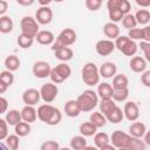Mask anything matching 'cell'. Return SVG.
I'll return each instance as SVG.
<instances>
[{"label": "cell", "mask_w": 150, "mask_h": 150, "mask_svg": "<svg viewBox=\"0 0 150 150\" xmlns=\"http://www.w3.org/2000/svg\"><path fill=\"white\" fill-rule=\"evenodd\" d=\"M100 1H103V0H100Z\"/></svg>", "instance_id": "60"}, {"label": "cell", "mask_w": 150, "mask_h": 150, "mask_svg": "<svg viewBox=\"0 0 150 150\" xmlns=\"http://www.w3.org/2000/svg\"><path fill=\"white\" fill-rule=\"evenodd\" d=\"M112 89H121V88H128L129 80L124 74H115L112 76Z\"/></svg>", "instance_id": "25"}, {"label": "cell", "mask_w": 150, "mask_h": 150, "mask_svg": "<svg viewBox=\"0 0 150 150\" xmlns=\"http://www.w3.org/2000/svg\"><path fill=\"white\" fill-rule=\"evenodd\" d=\"M40 98V91L35 88H28L22 93V101L27 105H35L36 103H39Z\"/></svg>", "instance_id": "13"}, {"label": "cell", "mask_w": 150, "mask_h": 150, "mask_svg": "<svg viewBox=\"0 0 150 150\" xmlns=\"http://www.w3.org/2000/svg\"><path fill=\"white\" fill-rule=\"evenodd\" d=\"M115 49H118L122 54H124L125 56H132L136 54L137 52V43L129 39L127 35H118L115 39Z\"/></svg>", "instance_id": "4"}, {"label": "cell", "mask_w": 150, "mask_h": 150, "mask_svg": "<svg viewBox=\"0 0 150 150\" xmlns=\"http://www.w3.org/2000/svg\"><path fill=\"white\" fill-rule=\"evenodd\" d=\"M116 71H117V67L114 62H104L98 68L100 76H102L104 79H111L116 74Z\"/></svg>", "instance_id": "16"}, {"label": "cell", "mask_w": 150, "mask_h": 150, "mask_svg": "<svg viewBox=\"0 0 150 150\" xmlns=\"http://www.w3.org/2000/svg\"><path fill=\"white\" fill-rule=\"evenodd\" d=\"M8 135V124L6 120L0 118V141H4Z\"/></svg>", "instance_id": "46"}, {"label": "cell", "mask_w": 150, "mask_h": 150, "mask_svg": "<svg viewBox=\"0 0 150 150\" xmlns=\"http://www.w3.org/2000/svg\"><path fill=\"white\" fill-rule=\"evenodd\" d=\"M21 120L25 121V122H28V123H33L35 122V120L38 118V115H36V110L34 108V105H25L22 109H21Z\"/></svg>", "instance_id": "18"}, {"label": "cell", "mask_w": 150, "mask_h": 150, "mask_svg": "<svg viewBox=\"0 0 150 150\" xmlns=\"http://www.w3.org/2000/svg\"><path fill=\"white\" fill-rule=\"evenodd\" d=\"M53 0H38V2L41 5V6H48Z\"/></svg>", "instance_id": "57"}, {"label": "cell", "mask_w": 150, "mask_h": 150, "mask_svg": "<svg viewBox=\"0 0 150 150\" xmlns=\"http://www.w3.org/2000/svg\"><path fill=\"white\" fill-rule=\"evenodd\" d=\"M54 109H55V107L50 105L49 103L41 104V105L38 108V110H36L38 118H39L40 121H42V122L47 123V122H48V120L50 118V116H52V114H53Z\"/></svg>", "instance_id": "15"}, {"label": "cell", "mask_w": 150, "mask_h": 150, "mask_svg": "<svg viewBox=\"0 0 150 150\" xmlns=\"http://www.w3.org/2000/svg\"><path fill=\"white\" fill-rule=\"evenodd\" d=\"M0 149H2V150H7L8 148H7V145H6V144H4V143H1V142H0Z\"/></svg>", "instance_id": "58"}, {"label": "cell", "mask_w": 150, "mask_h": 150, "mask_svg": "<svg viewBox=\"0 0 150 150\" xmlns=\"http://www.w3.org/2000/svg\"><path fill=\"white\" fill-rule=\"evenodd\" d=\"M8 89V86L2 81V80H0V94H4V93H6V90Z\"/></svg>", "instance_id": "55"}, {"label": "cell", "mask_w": 150, "mask_h": 150, "mask_svg": "<svg viewBox=\"0 0 150 150\" xmlns=\"http://www.w3.org/2000/svg\"><path fill=\"white\" fill-rule=\"evenodd\" d=\"M111 144L115 149H129V150H145L146 144L141 138L132 137L122 130H115L110 137Z\"/></svg>", "instance_id": "1"}, {"label": "cell", "mask_w": 150, "mask_h": 150, "mask_svg": "<svg viewBox=\"0 0 150 150\" xmlns=\"http://www.w3.org/2000/svg\"><path fill=\"white\" fill-rule=\"evenodd\" d=\"M121 21H122L123 27L127 28V29H131V28H135L137 26V21L135 19V15L134 14H130V13L124 14Z\"/></svg>", "instance_id": "38"}, {"label": "cell", "mask_w": 150, "mask_h": 150, "mask_svg": "<svg viewBox=\"0 0 150 150\" xmlns=\"http://www.w3.org/2000/svg\"><path fill=\"white\" fill-rule=\"evenodd\" d=\"M16 2L21 6H30L35 2V0H16Z\"/></svg>", "instance_id": "54"}, {"label": "cell", "mask_w": 150, "mask_h": 150, "mask_svg": "<svg viewBox=\"0 0 150 150\" xmlns=\"http://www.w3.org/2000/svg\"><path fill=\"white\" fill-rule=\"evenodd\" d=\"M6 122L8 125H15L16 123H19L21 120V112L16 109H11L8 111H6V117H5Z\"/></svg>", "instance_id": "28"}, {"label": "cell", "mask_w": 150, "mask_h": 150, "mask_svg": "<svg viewBox=\"0 0 150 150\" xmlns=\"http://www.w3.org/2000/svg\"><path fill=\"white\" fill-rule=\"evenodd\" d=\"M142 38H143V41L150 42V27L149 26H145L142 28Z\"/></svg>", "instance_id": "50"}, {"label": "cell", "mask_w": 150, "mask_h": 150, "mask_svg": "<svg viewBox=\"0 0 150 150\" xmlns=\"http://www.w3.org/2000/svg\"><path fill=\"white\" fill-rule=\"evenodd\" d=\"M146 132V127L142 122H135L129 127V135L137 138H143L144 134Z\"/></svg>", "instance_id": "22"}, {"label": "cell", "mask_w": 150, "mask_h": 150, "mask_svg": "<svg viewBox=\"0 0 150 150\" xmlns=\"http://www.w3.org/2000/svg\"><path fill=\"white\" fill-rule=\"evenodd\" d=\"M148 61L143 56H134L129 62V67L134 73H142L146 69Z\"/></svg>", "instance_id": "14"}, {"label": "cell", "mask_w": 150, "mask_h": 150, "mask_svg": "<svg viewBox=\"0 0 150 150\" xmlns=\"http://www.w3.org/2000/svg\"><path fill=\"white\" fill-rule=\"evenodd\" d=\"M30 123L25 122V121H20L19 123H16L14 125V131L19 137H25L27 135H29L30 132Z\"/></svg>", "instance_id": "27"}, {"label": "cell", "mask_w": 150, "mask_h": 150, "mask_svg": "<svg viewBox=\"0 0 150 150\" xmlns=\"http://www.w3.org/2000/svg\"><path fill=\"white\" fill-rule=\"evenodd\" d=\"M135 2L143 8H148L150 6V0H135Z\"/></svg>", "instance_id": "53"}, {"label": "cell", "mask_w": 150, "mask_h": 150, "mask_svg": "<svg viewBox=\"0 0 150 150\" xmlns=\"http://www.w3.org/2000/svg\"><path fill=\"white\" fill-rule=\"evenodd\" d=\"M13 20L11 16L8 15H1L0 16V33L2 34H7V33H11L12 29H13Z\"/></svg>", "instance_id": "26"}, {"label": "cell", "mask_w": 150, "mask_h": 150, "mask_svg": "<svg viewBox=\"0 0 150 150\" xmlns=\"http://www.w3.org/2000/svg\"><path fill=\"white\" fill-rule=\"evenodd\" d=\"M81 75H82V80L83 82L89 86H96L100 82V73H98V68L94 62H87L81 70Z\"/></svg>", "instance_id": "3"}, {"label": "cell", "mask_w": 150, "mask_h": 150, "mask_svg": "<svg viewBox=\"0 0 150 150\" xmlns=\"http://www.w3.org/2000/svg\"><path fill=\"white\" fill-rule=\"evenodd\" d=\"M138 47H141V49L143 50V53H144V59H145L146 61H150V42H146V41H143V40H142Z\"/></svg>", "instance_id": "47"}, {"label": "cell", "mask_w": 150, "mask_h": 150, "mask_svg": "<svg viewBox=\"0 0 150 150\" xmlns=\"http://www.w3.org/2000/svg\"><path fill=\"white\" fill-rule=\"evenodd\" d=\"M110 142V138L108 136L107 132H95L94 135V144L97 149H101L104 144L109 143Z\"/></svg>", "instance_id": "34"}, {"label": "cell", "mask_w": 150, "mask_h": 150, "mask_svg": "<svg viewBox=\"0 0 150 150\" xmlns=\"http://www.w3.org/2000/svg\"><path fill=\"white\" fill-rule=\"evenodd\" d=\"M129 39H131V40H143V38H142V28H131V29H129V32H128V35H127Z\"/></svg>", "instance_id": "43"}, {"label": "cell", "mask_w": 150, "mask_h": 150, "mask_svg": "<svg viewBox=\"0 0 150 150\" xmlns=\"http://www.w3.org/2000/svg\"><path fill=\"white\" fill-rule=\"evenodd\" d=\"M96 130H97V128H96L90 121H89V122H83V123L80 125V128H79L80 134H81L82 136H84V137L94 136L95 132H96Z\"/></svg>", "instance_id": "30"}, {"label": "cell", "mask_w": 150, "mask_h": 150, "mask_svg": "<svg viewBox=\"0 0 150 150\" xmlns=\"http://www.w3.org/2000/svg\"><path fill=\"white\" fill-rule=\"evenodd\" d=\"M112 87L108 82H102L98 83L97 86V96L100 98H111L112 95Z\"/></svg>", "instance_id": "24"}, {"label": "cell", "mask_w": 150, "mask_h": 150, "mask_svg": "<svg viewBox=\"0 0 150 150\" xmlns=\"http://www.w3.org/2000/svg\"><path fill=\"white\" fill-rule=\"evenodd\" d=\"M63 110L66 112V115L68 117H77L82 111H81V108L77 103L76 100H69L66 102L64 107H63Z\"/></svg>", "instance_id": "17"}, {"label": "cell", "mask_w": 150, "mask_h": 150, "mask_svg": "<svg viewBox=\"0 0 150 150\" xmlns=\"http://www.w3.org/2000/svg\"><path fill=\"white\" fill-rule=\"evenodd\" d=\"M8 9V4L6 0H0V16L5 15V13Z\"/></svg>", "instance_id": "52"}, {"label": "cell", "mask_w": 150, "mask_h": 150, "mask_svg": "<svg viewBox=\"0 0 150 150\" xmlns=\"http://www.w3.org/2000/svg\"><path fill=\"white\" fill-rule=\"evenodd\" d=\"M6 145L8 149L11 150H16L19 148V136L15 135H7V137L5 138Z\"/></svg>", "instance_id": "39"}, {"label": "cell", "mask_w": 150, "mask_h": 150, "mask_svg": "<svg viewBox=\"0 0 150 150\" xmlns=\"http://www.w3.org/2000/svg\"><path fill=\"white\" fill-rule=\"evenodd\" d=\"M103 33L109 40H115L120 35V27L115 22H107L103 26Z\"/></svg>", "instance_id": "23"}, {"label": "cell", "mask_w": 150, "mask_h": 150, "mask_svg": "<svg viewBox=\"0 0 150 150\" xmlns=\"http://www.w3.org/2000/svg\"><path fill=\"white\" fill-rule=\"evenodd\" d=\"M41 150H59L60 149V144L55 141H46L45 143L41 144L40 146Z\"/></svg>", "instance_id": "44"}, {"label": "cell", "mask_w": 150, "mask_h": 150, "mask_svg": "<svg viewBox=\"0 0 150 150\" xmlns=\"http://www.w3.org/2000/svg\"><path fill=\"white\" fill-rule=\"evenodd\" d=\"M20 27H21V33L35 38V35L39 32V23L33 16H23L20 21Z\"/></svg>", "instance_id": "7"}, {"label": "cell", "mask_w": 150, "mask_h": 150, "mask_svg": "<svg viewBox=\"0 0 150 150\" xmlns=\"http://www.w3.org/2000/svg\"><path fill=\"white\" fill-rule=\"evenodd\" d=\"M122 2H123V0H108V1H107V8H108V9H114V8L120 9ZM121 12H122V11H121Z\"/></svg>", "instance_id": "49"}, {"label": "cell", "mask_w": 150, "mask_h": 150, "mask_svg": "<svg viewBox=\"0 0 150 150\" xmlns=\"http://www.w3.org/2000/svg\"><path fill=\"white\" fill-rule=\"evenodd\" d=\"M50 64L47 61H38L33 64V75L38 79H46L50 74Z\"/></svg>", "instance_id": "10"}, {"label": "cell", "mask_w": 150, "mask_h": 150, "mask_svg": "<svg viewBox=\"0 0 150 150\" xmlns=\"http://www.w3.org/2000/svg\"><path fill=\"white\" fill-rule=\"evenodd\" d=\"M20 59L16 55H8L5 59V67L9 71H15L20 67Z\"/></svg>", "instance_id": "31"}, {"label": "cell", "mask_w": 150, "mask_h": 150, "mask_svg": "<svg viewBox=\"0 0 150 150\" xmlns=\"http://www.w3.org/2000/svg\"><path fill=\"white\" fill-rule=\"evenodd\" d=\"M76 101L81 108V111L87 112V111L94 110V108L98 104V96L96 91L91 89H87L77 96Z\"/></svg>", "instance_id": "2"}, {"label": "cell", "mask_w": 150, "mask_h": 150, "mask_svg": "<svg viewBox=\"0 0 150 150\" xmlns=\"http://www.w3.org/2000/svg\"><path fill=\"white\" fill-rule=\"evenodd\" d=\"M39 91H40V96H41L43 102L52 103L56 98V96L59 94V88H57V86L55 83L48 82V83L42 84V87L40 88Z\"/></svg>", "instance_id": "8"}, {"label": "cell", "mask_w": 150, "mask_h": 150, "mask_svg": "<svg viewBox=\"0 0 150 150\" xmlns=\"http://www.w3.org/2000/svg\"><path fill=\"white\" fill-rule=\"evenodd\" d=\"M86 6L89 11H93V12H96L101 8L102 6V1L100 0H86Z\"/></svg>", "instance_id": "45"}, {"label": "cell", "mask_w": 150, "mask_h": 150, "mask_svg": "<svg viewBox=\"0 0 150 150\" xmlns=\"http://www.w3.org/2000/svg\"><path fill=\"white\" fill-rule=\"evenodd\" d=\"M86 146H87V141H86V137L82 135L74 136L70 139V148L74 150H82Z\"/></svg>", "instance_id": "33"}, {"label": "cell", "mask_w": 150, "mask_h": 150, "mask_svg": "<svg viewBox=\"0 0 150 150\" xmlns=\"http://www.w3.org/2000/svg\"><path fill=\"white\" fill-rule=\"evenodd\" d=\"M107 149H108V150H115V146H114L112 144H110V142H109V143L104 144L100 150H107Z\"/></svg>", "instance_id": "56"}, {"label": "cell", "mask_w": 150, "mask_h": 150, "mask_svg": "<svg viewBox=\"0 0 150 150\" xmlns=\"http://www.w3.org/2000/svg\"><path fill=\"white\" fill-rule=\"evenodd\" d=\"M0 80H2L8 87H11L14 82V75H13V71H9V70H4L0 73Z\"/></svg>", "instance_id": "42"}, {"label": "cell", "mask_w": 150, "mask_h": 150, "mask_svg": "<svg viewBox=\"0 0 150 150\" xmlns=\"http://www.w3.org/2000/svg\"><path fill=\"white\" fill-rule=\"evenodd\" d=\"M35 20L39 25H48L53 20V11L48 6H41L35 13Z\"/></svg>", "instance_id": "11"}, {"label": "cell", "mask_w": 150, "mask_h": 150, "mask_svg": "<svg viewBox=\"0 0 150 150\" xmlns=\"http://www.w3.org/2000/svg\"><path fill=\"white\" fill-rule=\"evenodd\" d=\"M105 118H107V121L110 122V123H114V124L120 123V122H122V120L124 118L123 110L116 104V105L105 115Z\"/></svg>", "instance_id": "20"}, {"label": "cell", "mask_w": 150, "mask_h": 150, "mask_svg": "<svg viewBox=\"0 0 150 150\" xmlns=\"http://www.w3.org/2000/svg\"><path fill=\"white\" fill-rule=\"evenodd\" d=\"M54 55L61 62H67V61H69V60L73 59L74 52L69 47H61V48H57V49L54 50Z\"/></svg>", "instance_id": "21"}, {"label": "cell", "mask_w": 150, "mask_h": 150, "mask_svg": "<svg viewBox=\"0 0 150 150\" xmlns=\"http://www.w3.org/2000/svg\"><path fill=\"white\" fill-rule=\"evenodd\" d=\"M61 120H62V114H61L60 109L55 108L53 114H52V116H50V118L48 120V122L46 124H48V125H57L61 122Z\"/></svg>", "instance_id": "40"}, {"label": "cell", "mask_w": 150, "mask_h": 150, "mask_svg": "<svg viewBox=\"0 0 150 150\" xmlns=\"http://www.w3.org/2000/svg\"><path fill=\"white\" fill-rule=\"evenodd\" d=\"M53 1H55V2H62V1H64V0H53Z\"/></svg>", "instance_id": "59"}, {"label": "cell", "mask_w": 150, "mask_h": 150, "mask_svg": "<svg viewBox=\"0 0 150 150\" xmlns=\"http://www.w3.org/2000/svg\"><path fill=\"white\" fill-rule=\"evenodd\" d=\"M89 121L96 128H102L107 123V118H105V116L101 111H94V112H91L90 114V117H89Z\"/></svg>", "instance_id": "29"}, {"label": "cell", "mask_w": 150, "mask_h": 150, "mask_svg": "<svg viewBox=\"0 0 150 150\" xmlns=\"http://www.w3.org/2000/svg\"><path fill=\"white\" fill-rule=\"evenodd\" d=\"M7 109H8V102H7V100L5 97L0 96V115L4 114V112H6Z\"/></svg>", "instance_id": "51"}, {"label": "cell", "mask_w": 150, "mask_h": 150, "mask_svg": "<svg viewBox=\"0 0 150 150\" xmlns=\"http://www.w3.org/2000/svg\"><path fill=\"white\" fill-rule=\"evenodd\" d=\"M95 49H96V53L98 55L107 56V55H110L115 50V43H114L112 40H109V39L100 40V41L96 42Z\"/></svg>", "instance_id": "9"}, {"label": "cell", "mask_w": 150, "mask_h": 150, "mask_svg": "<svg viewBox=\"0 0 150 150\" xmlns=\"http://www.w3.org/2000/svg\"><path fill=\"white\" fill-rule=\"evenodd\" d=\"M129 96V89L128 88H121V89H114L111 98L115 102H123Z\"/></svg>", "instance_id": "35"}, {"label": "cell", "mask_w": 150, "mask_h": 150, "mask_svg": "<svg viewBox=\"0 0 150 150\" xmlns=\"http://www.w3.org/2000/svg\"><path fill=\"white\" fill-rule=\"evenodd\" d=\"M135 19L139 25H148L150 21V12L148 9H138L135 14Z\"/></svg>", "instance_id": "36"}, {"label": "cell", "mask_w": 150, "mask_h": 150, "mask_svg": "<svg viewBox=\"0 0 150 150\" xmlns=\"http://www.w3.org/2000/svg\"><path fill=\"white\" fill-rule=\"evenodd\" d=\"M108 15H109L110 21L116 23V22H120V21L122 20V18H123L124 14H123L120 9L114 8V9H108Z\"/></svg>", "instance_id": "41"}, {"label": "cell", "mask_w": 150, "mask_h": 150, "mask_svg": "<svg viewBox=\"0 0 150 150\" xmlns=\"http://www.w3.org/2000/svg\"><path fill=\"white\" fill-rule=\"evenodd\" d=\"M34 39H36V41L40 45L48 46V45H52L54 42L55 36L50 30H39Z\"/></svg>", "instance_id": "19"}, {"label": "cell", "mask_w": 150, "mask_h": 150, "mask_svg": "<svg viewBox=\"0 0 150 150\" xmlns=\"http://www.w3.org/2000/svg\"><path fill=\"white\" fill-rule=\"evenodd\" d=\"M141 82L142 84H144L145 87H150V70H144L142 71V75H141Z\"/></svg>", "instance_id": "48"}, {"label": "cell", "mask_w": 150, "mask_h": 150, "mask_svg": "<svg viewBox=\"0 0 150 150\" xmlns=\"http://www.w3.org/2000/svg\"><path fill=\"white\" fill-rule=\"evenodd\" d=\"M75 41H76V32L73 28H64L57 35L56 40H54V42L52 43V49L54 52L55 49L61 47H69L73 43H75Z\"/></svg>", "instance_id": "5"}, {"label": "cell", "mask_w": 150, "mask_h": 150, "mask_svg": "<svg viewBox=\"0 0 150 150\" xmlns=\"http://www.w3.org/2000/svg\"><path fill=\"white\" fill-rule=\"evenodd\" d=\"M70 75H71L70 67L66 62H61L56 67H54V68L50 69L49 77H50V80H52L53 83L59 84V83H62L63 81H66L67 79H69Z\"/></svg>", "instance_id": "6"}, {"label": "cell", "mask_w": 150, "mask_h": 150, "mask_svg": "<svg viewBox=\"0 0 150 150\" xmlns=\"http://www.w3.org/2000/svg\"><path fill=\"white\" fill-rule=\"evenodd\" d=\"M16 42H18V45H19V47H20V48L27 49V48L32 47V45H33V42H34V38L28 36V35H26V34L21 33V34L18 36Z\"/></svg>", "instance_id": "37"}, {"label": "cell", "mask_w": 150, "mask_h": 150, "mask_svg": "<svg viewBox=\"0 0 150 150\" xmlns=\"http://www.w3.org/2000/svg\"><path fill=\"white\" fill-rule=\"evenodd\" d=\"M116 105V102L112 98H101V102H98L100 111L105 116Z\"/></svg>", "instance_id": "32"}, {"label": "cell", "mask_w": 150, "mask_h": 150, "mask_svg": "<svg viewBox=\"0 0 150 150\" xmlns=\"http://www.w3.org/2000/svg\"><path fill=\"white\" fill-rule=\"evenodd\" d=\"M123 115H124V117H125L128 121H130V122L137 121L138 117H139V109H138V105H137L134 101H128V102L124 104Z\"/></svg>", "instance_id": "12"}]
</instances>
